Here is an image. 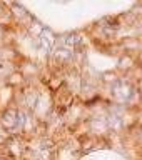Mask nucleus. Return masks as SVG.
<instances>
[{"mask_svg": "<svg viewBox=\"0 0 142 160\" xmlns=\"http://www.w3.org/2000/svg\"><path fill=\"white\" fill-rule=\"evenodd\" d=\"M3 123L5 125L8 123V127H13L15 125V110H8V112L3 115Z\"/></svg>", "mask_w": 142, "mask_h": 160, "instance_id": "f257e3e1", "label": "nucleus"}]
</instances>
